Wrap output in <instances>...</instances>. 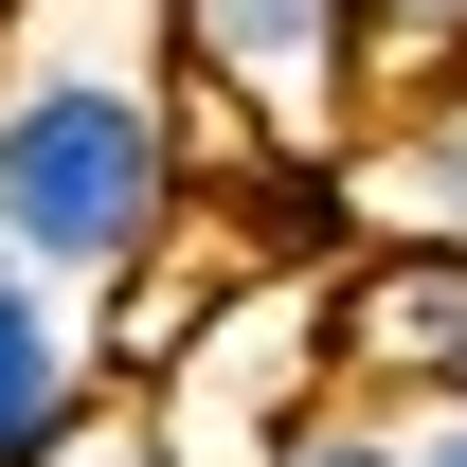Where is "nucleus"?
<instances>
[{
    "label": "nucleus",
    "instance_id": "obj_4",
    "mask_svg": "<svg viewBox=\"0 0 467 467\" xmlns=\"http://www.w3.org/2000/svg\"><path fill=\"white\" fill-rule=\"evenodd\" d=\"M90 396H109L90 324H72L36 270H0V467H55L72 431H90Z\"/></svg>",
    "mask_w": 467,
    "mask_h": 467
},
{
    "label": "nucleus",
    "instance_id": "obj_3",
    "mask_svg": "<svg viewBox=\"0 0 467 467\" xmlns=\"http://www.w3.org/2000/svg\"><path fill=\"white\" fill-rule=\"evenodd\" d=\"M324 198H342V252H378V270H467V72L378 90L324 144Z\"/></svg>",
    "mask_w": 467,
    "mask_h": 467
},
{
    "label": "nucleus",
    "instance_id": "obj_5",
    "mask_svg": "<svg viewBox=\"0 0 467 467\" xmlns=\"http://www.w3.org/2000/svg\"><path fill=\"white\" fill-rule=\"evenodd\" d=\"M252 467H413V413H378V396H342V378H324V396H306Z\"/></svg>",
    "mask_w": 467,
    "mask_h": 467
},
{
    "label": "nucleus",
    "instance_id": "obj_7",
    "mask_svg": "<svg viewBox=\"0 0 467 467\" xmlns=\"http://www.w3.org/2000/svg\"><path fill=\"white\" fill-rule=\"evenodd\" d=\"M55 467H162V431H144V396H90V431H72Z\"/></svg>",
    "mask_w": 467,
    "mask_h": 467
},
{
    "label": "nucleus",
    "instance_id": "obj_1",
    "mask_svg": "<svg viewBox=\"0 0 467 467\" xmlns=\"http://www.w3.org/2000/svg\"><path fill=\"white\" fill-rule=\"evenodd\" d=\"M198 234V126L144 55H0V270L55 306H126Z\"/></svg>",
    "mask_w": 467,
    "mask_h": 467
},
{
    "label": "nucleus",
    "instance_id": "obj_9",
    "mask_svg": "<svg viewBox=\"0 0 467 467\" xmlns=\"http://www.w3.org/2000/svg\"><path fill=\"white\" fill-rule=\"evenodd\" d=\"M413 467H467V431H413Z\"/></svg>",
    "mask_w": 467,
    "mask_h": 467
},
{
    "label": "nucleus",
    "instance_id": "obj_2",
    "mask_svg": "<svg viewBox=\"0 0 467 467\" xmlns=\"http://www.w3.org/2000/svg\"><path fill=\"white\" fill-rule=\"evenodd\" d=\"M162 90L198 162H324L378 90H359V0H144Z\"/></svg>",
    "mask_w": 467,
    "mask_h": 467
},
{
    "label": "nucleus",
    "instance_id": "obj_6",
    "mask_svg": "<svg viewBox=\"0 0 467 467\" xmlns=\"http://www.w3.org/2000/svg\"><path fill=\"white\" fill-rule=\"evenodd\" d=\"M467 72V0H359V90H431Z\"/></svg>",
    "mask_w": 467,
    "mask_h": 467
},
{
    "label": "nucleus",
    "instance_id": "obj_8",
    "mask_svg": "<svg viewBox=\"0 0 467 467\" xmlns=\"http://www.w3.org/2000/svg\"><path fill=\"white\" fill-rule=\"evenodd\" d=\"M413 431H467V342H450V378H431V413H413Z\"/></svg>",
    "mask_w": 467,
    "mask_h": 467
}]
</instances>
